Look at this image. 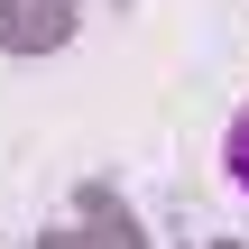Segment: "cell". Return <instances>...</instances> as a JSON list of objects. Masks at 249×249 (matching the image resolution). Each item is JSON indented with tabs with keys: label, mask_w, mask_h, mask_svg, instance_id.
Here are the masks:
<instances>
[{
	"label": "cell",
	"mask_w": 249,
	"mask_h": 249,
	"mask_svg": "<svg viewBox=\"0 0 249 249\" xmlns=\"http://www.w3.org/2000/svg\"><path fill=\"white\" fill-rule=\"evenodd\" d=\"M222 166H231V185H240V194H249V111H240V120H231V139H222Z\"/></svg>",
	"instance_id": "6da1fadb"
}]
</instances>
